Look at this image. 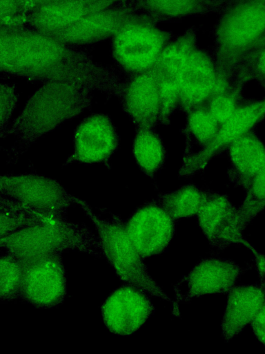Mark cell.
I'll use <instances>...</instances> for the list:
<instances>
[{
    "label": "cell",
    "instance_id": "7c38bea8",
    "mask_svg": "<svg viewBox=\"0 0 265 354\" xmlns=\"http://www.w3.org/2000/svg\"><path fill=\"white\" fill-rule=\"evenodd\" d=\"M245 270L231 260L213 257L203 259L183 279L188 289L178 300L188 301L204 295L228 293Z\"/></svg>",
    "mask_w": 265,
    "mask_h": 354
},
{
    "label": "cell",
    "instance_id": "cb8c5ba5",
    "mask_svg": "<svg viewBox=\"0 0 265 354\" xmlns=\"http://www.w3.org/2000/svg\"><path fill=\"white\" fill-rule=\"evenodd\" d=\"M218 122L209 111L197 109L189 118L190 128L194 136L201 142L208 144L218 131Z\"/></svg>",
    "mask_w": 265,
    "mask_h": 354
},
{
    "label": "cell",
    "instance_id": "4316f807",
    "mask_svg": "<svg viewBox=\"0 0 265 354\" xmlns=\"http://www.w3.org/2000/svg\"><path fill=\"white\" fill-rule=\"evenodd\" d=\"M235 101L232 95L219 94L209 104V112L218 123L223 124L236 111Z\"/></svg>",
    "mask_w": 265,
    "mask_h": 354
},
{
    "label": "cell",
    "instance_id": "d6a6232c",
    "mask_svg": "<svg viewBox=\"0 0 265 354\" xmlns=\"http://www.w3.org/2000/svg\"><path fill=\"white\" fill-rule=\"evenodd\" d=\"M259 44L265 46V32L262 37L258 40Z\"/></svg>",
    "mask_w": 265,
    "mask_h": 354
},
{
    "label": "cell",
    "instance_id": "52a82bcc",
    "mask_svg": "<svg viewBox=\"0 0 265 354\" xmlns=\"http://www.w3.org/2000/svg\"><path fill=\"white\" fill-rule=\"evenodd\" d=\"M155 310L150 296L125 283L115 290L101 306L103 322L112 333L128 336L138 330Z\"/></svg>",
    "mask_w": 265,
    "mask_h": 354
},
{
    "label": "cell",
    "instance_id": "836d02e7",
    "mask_svg": "<svg viewBox=\"0 0 265 354\" xmlns=\"http://www.w3.org/2000/svg\"><path fill=\"white\" fill-rule=\"evenodd\" d=\"M17 2H19L21 3H28L30 2H32L34 0H16Z\"/></svg>",
    "mask_w": 265,
    "mask_h": 354
},
{
    "label": "cell",
    "instance_id": "f546056e",
    "mask_svg": "<svg viewBox=\"0 0 265 354\" xmlns=\"http://www.w3.org/2000/svg\"><path fill=\"white\" fill-rule=\"evenodd\" d=\"M159 8L170 12L184 10L188 5V0H151Z\"/></svg>",
    "mask_w": 265,
    "mask_h": 354
},
{
    "label": "cell",
    "instance_id": "44dd1931",
    "mask_svg": "<svg viewBox=\"0 0 265 354\" xmlns=\"http://www.w3.org/2000/svg\"><path fill=\"white\" fill-rule=\"evenodd\" d=\"M208 198L193 186H185L160 196L158 203L175 220L197 214Z\"/></svg>",
    "mask_w": 265,
    "mask_h": 354
},
{
    "label": "cell",
    "instance_id": "3957f363",
    "mask_svg": "<svg viewBox=\"0 0 265 354\" xmlns=\"http://www.w3.org/2000/svg\"><path fill=\"white\" fill-rule=\"evenodd\" d=\"M1 248L23 265L66 250L102 257L97 236L67 218L35 225L1 237Z\"/></svg>",
    "mask_w": 265,
    "mask_h": 354
},
{
    "label": "cell",
    "instance_id": "4dcf8cb0",
    "mask_svg": "<svg viewBox=\"0 0 265 354\" xmlns=\"http://www.w3.org/2000/svg\"><path fill=\"white\" fill-rule=\"evenodd\" d=\"M251 250L255 257L256 267L259 277V284L265 291V254L259 253L253 247Z\"/></svg>",
    "mask_w": 265,
    "mask_h": 354
},
{
    "label": "cell",
    "instance_id": "5b68a950",
    "mask_svg": "<svg viewBox=\"0 0 265 354\" xmlns=\"http://www.w3.org/2000/svg\"><path fill=\"white\" fill-rule=\"evenodd\" d=\"M1 195L43 214L66 217L76 198L54 179L37 174L2 176Z\"/></svg>",
    "mask_w": 265,
    "mask_h": 354
},
{
    "label": "cell",
    "instance_id": "484cf974",
    "mask_svg": "<svg viewBox=\"0 0 265 354\" xmlns=\"http://www.w3.org/2000/svg\"><path fill=\"white\" fill-rule=\"evenodd\" d=\"M0 102V129L1 136H3L12 122L11 118L18 102L17 91L12 85L1 84Z\"/></svg>",
    "mask_w": 265,
    "mask_h": 354
},
{
    "label": "cell",
    "instance_id": "4fadbf2b",
    "mask_svg": "<svg viewBox=\"0 0 265 354\" xmlns=\"http://www.w3.org/2000/svg\"><path fill=\"white\" fill-rule=\"evenodd\" d=\"M119 97L139 128H152L161 115L159 84L155 75L141 73L122 84Z\"/></svg>",
    "mask_w": 265,
    "mask_h": 354
},
{
    "label": "cell",
    "instance_id": "ffe728a7",
    "mask_svg": "<svg viewBox=\"0 0 265 354\" xmlns=\"http://www.w3.org/2000/svg\"><path fill=\"white\" fill-rule=\"evenodd\" d=\"M132 153L139 167L147 174H153L160 168L165 154L160 138L151 128H139Z\"/></svg>",
    "mask_w": 265,
    "mask_h": 354
},
{
    "label": "cell",
    "instance_id": "7402d4cb",
    "mask_svg": "<svg viewBox=\"0 0 265 354\" xmlns=\"http://www.w3.org/2000/svg\"><path fill=\"white\" fill-rule=\"evenodd\" d=\"M265 209V164L248 187L243 203L237 208L241 228L246 226Z\"/></svg>",
    "mask_w": 265,
    "mask_h": 354
},
{
    "label": "cell",
    "instance_id": "1f68e13d",
    "mask_svg": "<svg viewBox=\"0 0 265 354\" xmlns=\"http://www.w3.org/2000/svg\"><path fill=\"white\" fill-rule=\"evenodd\" d=\"M255 69L259 81L265 88V48L259 53L257 57Z\"/></svg>",
    "mask_w": 265,
    "mask_h": 354
},
{
    "label": "cell",
    "instance_id": "9a60e30c",
    "mask_svg": "<svg viewBox=\"0 0 265 354\" xmlns=\"http://www.w3.org/2000/svg\"><path fill=\"white\" fill-rule=\"evenodd\" d=\"M104 0H48L39 6L36 22L63 37L90 17L106 9Z\"/></svg>",
    "mask_w": 265,
    "mask_h": 354
},
{
    "label": "cell",
    "instance_id": "6da1fadb",
    "mask_svg": "<svg viewBox=\"0 0 265 354\" xmlns=\"http://www.w3.org/2000/svg\"><path fill=\"white\" fill-rule=\"evenodd\" d=\"M91 91L68 83L43 84L27 100L3 136L28 146L88 109Z\"/></svg>",
    "mask_w": 265,
    "mask_h": 354
},
{
    "label": "cell",
    "instance_id": "83f0119b",
    "mask_svg": "<svg viewBox=\"0 0 265 354\" xmlns=\"http://www.w3.org/2000/svg\"><path fill=\"white\" fill-rule=\"evenodd\" d=\"M157 78L159 84L161 115H166L179 98V86L177 79L158 77Z\"/></svg>",
    "mask_w": 265,
    "mask_h": 354
},
{
    "label": "cell",
    "instance_id": "ba28073f",
    "mask_svg": "<svg viewBox=\"0 0 265 354\" xmlns=\"http://www.w3.org/2000/svg\"><path fill=\"white\" fill-rule=\"evenodd\" d=\"M126 232L143 258L164 252L173 239L175 220L158 203L137 209L125 223Z\"/></svg>",
    "mask_w": 265,
    "mask_h": 354
},
{
    "label": "cell",
    "instance_id": "f1b7e54d",
    "mask_svg": "<svg viewBox=\"0 0 265 354\" xmlns=\"http://www.w3.org/2000/svg\"><path fill=\"white\" fill-rule=\"evenodd\" d=\"M251 326L256 338L265 346V300L257 316L252 322Z\"/></svg>",
    "mask_w": 265,
    "mask_h": 354
},
{
    "label": "cell",
    "instance_id": "ac0fdd59",
    "mask_svg": "<svg viewBox=\"0 0 265 354\" xmlns=\"http://www.w3.org/2000/svg\"><path fill=\"white\" fill-rule=\"evenodd\" d=\"M230 153L237 171L249 185L265 164V145L248 132L231 144Z\"/></svg>",
    "mask_w": 265,
    "mask_h": 354
},
{
    "label": "cell",
    "instance_id": "8992f818",
    "mask_svg": "<svg viewBox=\"0 0 265 354\" xmlns=\"http://www.w3.org/2000/svg\"><path fill=\"white\" fill-rule=\"evenodd\" d=\"M61 254L23 265L19 298L41 308L55 307L63 301L67 294V277Z\"/></svg>",
    "mask_w": 265,
    "mask_h": 354
},
{
    "label": "cell",
    "instance_id": "277c9868",
    "mask_svg": "<svg viewBox=\"0 0 265 354\" xmlns=\"http://www.w3.org/2000/svg\"><path fill=\"white\" fill-rule=\"evenodd\" d=\"M81 207L95 226L102 255L114 268L124 283L135 286L151 297L170 301L150 274L139 253L130 239L125 223L117 216L104 218L95 213L84 201L76 198Z\"/></svg>",
    "mask_w": 265,
    "mask_h": 354
},
{
    "label": "cell",
    "instance_id": "2e32d148",
    "mask_svg": "<svg viewBox=\"0 0 265 354\" xmlns=\"http://www.w3.org/2000/svg\"><path fill=\"white\" fill-rule=\"evenodd\" d=\"M265 300L260 286H235L229 292L222 322V333L226 342L239 334L254 320Z\"/></svg>",
    "mask_w": 265,
    "mask_h": 354
},
{
    "label": "cell",
    "instance_id": "e0dca14e",
    "mask_svg": "<svg viewBox=\"0 0 265 354\" xmlns=\"http://www.w3.org/2000/svg\"><path fill=\"white\" fill-rule=\"evenodd\" d=\"M179 98L186 108L207 99L215 88V75L210 64L204 58L189 57L177 76Z\"/></svg>",
    "mask_w": 265,
    "mask_h": 354
},
{
    "label": "cell",
    "instance_id": "9c48e42d",
    "mask_svg": "<svg viewBox=\"0 0 265 354\" xmlns=\"http://www.w3.org/2000/svg\"><path fill=\"white\" fill-rule=\"evenodd\" d=\"M72 161L85 164L107 162L119 146V136L111 119L103 113L85 118L74 134Z\"/></svg>",
    "mask_w": 265,
    "mask_h": 354
},
{
    "label": "cell",
    "instance_id": "d6986e66",
    "mask_svg": "<svg viewBox=\"0 0 265 354\" xmlns=\"http://www.w3.org/2000/svg\"><path fill=\"white\" fill-rule=\"evenodd\" d=\"M65 218L39 213L17 201L1 195V237L28 227Z\"/></svg>",
    "mask_w": 265,
    "mask_h": 354
},
{
    "label": "cell",
    "instance_id": "5bb4252c",
    "mask_svg": "<svg viewBox=\"0 0 265 354\" xmlns=\"http://www.w3.org/2000/svg\"><path fill=\"white\" fill-rule=\"evenodd\" d=\"M160 48L157 35L146 28L126 27L115 35L114 55L119 64L132 72H143L155 62Z\"/></svg>",
    "mask_w": 265,
    "mask_h": 354
},
{
    "label": "cell",
    "instance_id": "603a6c76",
    "mask_svg": "<svg viewBox=\"0 0 265 354\" xmlns=\"http://www.w3.org/2000/svg\"><path fill=\"white\" fill-rule=\"evenodd\" d=\"M23 277V264L5 252L0 259V298L10 301L20 297Z\"/></svg>",
    "mask_w": 265,
    "mask_h": 354
},
{
    "label": "cell",
    "instance_id": "7a4b0ae2",
    "mask_svg": "<svg viewBox=\"0 0 265 354\" xmlns=\"http://www.w3.org/2000/svg\"><path fill=\"white\" fill-rule=\"evenodd\" d=\"M1 64L7 74L43 84L72 83L80 71L79 59L70 57L51 39L30 32L2 39Z\"/></svg>",
    "mask_w": 265,
    "mask_h": 354
},
{
    "label": "cell",
    "instance_id": "30bf717a",
    "mask_svg": "<svg viewBox=\"0 0 265 354\" xmlns=\"http://www.w3.org/2000/svg\"><path fill=\"white\" fill-rule=\"evenodd\" d=\"M197 216L199 226L212 247L218 250L239 244L249 249L252 247L243 235L237 209L226 196H208Z\"/></svg>",
    "mask_w": 265,
    "mask_h": 354
},
{
    "label": "cell",
    "instance_id": "8fae6325",
    "mask_svg": "<svg viewBox=\"0 0 265 354\" xmlns=\"http://www.w3.org/2000/svg\"><path fill=\"white\" fill-rule=\"evenodd\" d=\"M264 117L265 97L237 108L206 147L186 162L183 172L190 174L204 167L219 151L247 133Z\"/></svg>",
    "mask_w": 265,
    "mask_h": 354
},
{
    "label": "cell",
    "instance_id": "d4e9b609",
    "mask_svg": "<svg viewBox=\"0 0 265 354\" xmlns=\"http://www.w3.org/2000/svg\"><path fill=\"white\" fill-rule=\"evenodd\" d=\"M188 58L189 56L184 47H170L164 52L161 60V66L165 75L157 77L177 79V75Z\"/></svg>",
    "mask_w": 265,
    "mask_h": 354
}]
</instances>
